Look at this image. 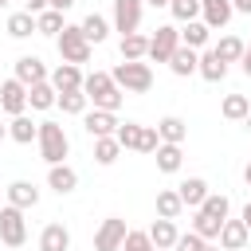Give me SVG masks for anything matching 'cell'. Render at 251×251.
I'll return each mask as SVG.
<instances>
[{
  "label": "cell",
  "instance_id": "cell-24",
  "mask_svg": "<svg viewBox=\"0 0 251 251\" xmlns=\"http://www.w3.org/2000/svg\"><path fill=\"white\" fill-rule=\"evenodd\" d=\"M35 133H39V122H31L27 114H20V118H12V122H8V137H12L16 145H31V141H35Z\"/></svg>",
  "mask_w": 251,
  "mask_h": 251
},
{
  "label": "cell",
  "instance_id": "cell-28",
  "mask_svg": "<svg viewBox=\"0 0 251 251\" xmlns=\"http://www.w3.org/2000/svg\"><path fill=\"white\" fill-rule=\"evenodd\" d=\"M55 98H59V94H55L51 82H35V86H27V106H31V110H51Z\"/></svg>",
  "mask_w": 251,
  "mask_h": 251
},
{
  "label": "cell",
  "instance_id": "cell-42",
  "mask_svg": "<svg viewBox=\"0 0 251 251\" xmlns=\"http://www.w3.org/2000/svg\"><path fill=\"white\" fill-rule=\"evenodd\" d=\"M157 145H161L157 126H145V129H141V145H137V153H157Z\"/></svg>",
  "mask_w": 251,
  "mask_h": 251
},
{
  "label": "cell",
  "instance_id": "cell-32",
  "mask_svg": "<svg viewBox=\"0 0 251 251\" xmlns=\"http://www.w3.org/2000/svg\"><path fill=\"white\" fill-rule=\"evenodd\" d=\"M212 51H216L224 63H239V59H243V51H247V43H243L239 35H224V39H220Z\"/></svg>",
  "mask_w": 251,
  "mask_h": 251
},
{
  "label": "cell",
  "instance_id": "cell-8",
  "mask_svg": "<svg viewBox=\"0 0 251 251\" xmlns=\"http://www.w3.org/2000/svg\"><path fill=\"white\" fill-rule=\"evenodd\" d=\"M126 220L122 216H110V220H102L98 224V231H94V251H122V239H126Z\"/></svg>",
  "mask_w": 251,
  "mask_h": 251
},
{
  "label": "cell",
  "instance_id": "cell-3",
  "mask_svg": "<svg viewBox=\"0 0 251 251\" xmlns=\"http://www.w3.org/2000/svg\"><path fill=\"white\" fill-rule=\"evenodd\" d=\"M35 141H39V157H43L47 165H67L71 137H67V129H63L59 122H39V133H35Z\"/></svg>",
  "mask_w": 251,
  "mask_h": 251
},
{
  "label": "cell",
  "instance_id": "cell-27",
  "mask_svg": "<svg viewBox=\"0 0 251 251\" xmlns=\"http://www.w3.org/2000/svg\"><path fill=\"white\" fill-rule=\"evenodd\" d=\"M145 55H149V35H141V31L122 35V59H126V63H137V59H145Z\"/></svg>",
  "mask_w": 251,
  "mask_h": 251
},
{
  "label": "cell",
  "instance_id": "cell-54",
  "mask_svg": "<svg viewBox=\"0 0 251 251\" xmlns=\"http://www.w3.org/2000/svg\"><path fill=\"white\" fill-rule=\"evenodd\" d=\"M247 51H251V43H247Z\"/></svg>",
  "mask_w": 251,
  "mask_h": 251
},
{
  "label": "cell",
  "instance_id": "cell-39",
  "mask_svg": "<svg viewBox=\"0 0 251 251\" xmlns=\"http://www.w3.org/2000/svg\"><path fill=\"white\" fill-rule=\"evenodd\" d=\"M192 231L208 243V239H220V220H212V216H204V212H196L192 216Z\"/></svg>",
  "mask_w": 251,
  "mask_h": 251
},
{
  "label": "cell",
  "instance_id": "cell-10",
  "mask_svg": "<svg viewBox=\"0 0 251 251\" xmlns=\"http://www.w3.org/2000/svg\"><path fill=\"white\" fill-rule=\"evenodd\" d=\"M12 78H20L24 86L47 82V63H43L39 55H20V59H16V75H12Z\"/></svg>",
  "mask_w": 251,
  "mask_h": 251
},
{
  "label": "cell",
  "instance_id": "cell-21",
  "mask_svg": "<svg viewBox=\"0 0 251 251\" xmlns=\"http://www.w3.org/2000/svg\"><path fill=\"white\" fill-rule=\"evenodd\" d=\"M39 251H71V231L63 224H47L39 231Z\"/></svg>",
  "mask_w": 251,
  "mask_h": 251
},
{
  "label": "cell",
  "instance_id": "cell-29",
  "mask_svg": "<svg viewBox=\"0 0 251 251\" xmlns=\"http://www.w3.org/2000/svg\"><path fill=\"white\" fill-rule=\"evenodd\" d=\"M220 114H224L227 122H243V118L251 114V102H247V94H227V98L220 102Z\"/></svg>",
  "mask_w": 251,
  "mask_h": 251
},
{
  "label": "cell",
  "instance_id": "cell-17",
  "mask_svg": "<svg viewBox=\"0 0 251 251\" xmlns=\"http://www.w3.org/2000/svg\"><path fill=\"white\" fill-rule=\"evenodd\" d=\"M208 192H212V188H208V180H204V176H188V180H180V184H176V196H180V204H184V208H200Z\"/></svg>",
  "mask_w": 251,
  "mask_h": 251
},
{
  "label": "cell",
  "instance_id": "cell-4",
  "mask_svg": "<svg viewBox=\"0 0 251 251\" xmlns=\"http://www.w3.org/2000/svg\"><path fill=\"white\" fill-rule=\"evenodd\" d=\"M55 43H59V55H63V63H86L90 59V43H86V35H82V27L78 24H67L59 35H55Z\"/></svg>",
  "mask_w": 251,
  "mask_h": 251
},
{
  "label": "cell",
  "instance_id": "cell-26",
  "mask_svg": "<svg viewBox=\"0 0 251 251\" xmlns=\"http://www.w3.org/2000/svg\"><path fill=\"white\" fill-rule=\"evenodd\" d=\"M153 161H157L161 173H180V165H184V149H180V145H157Z\"/></svg>",
  "mask_w": 251,
  "mask_h": 251
},
{
  "label": "cell",
  "instance_id": "cell-49",
  "mask_svg": "<svg viewBox=\"0 0 251 251\" xmlns=\"http://www.w3.org/2000/svg\"><path fill=\"white\" fill-rule=\"evenodd\" d=\"M243 180H247V184H251V161H247V169H243Z\"/></svg>",
  "mask_w": 251,
  "mask_h": 251
},
{
  "label": "cell",
  "instance_id": "cell-13",
  "mask_svg": "<svg viewBox=\"0 0 251 251\" xmlns=\"http://www.w3.org/2000/svg\"><path fill=\"white\" fill-rule=\"evenodd\" d=\"M231 0H200V20L216 31V27H227L231 24Z\"/></svg>",
  "mask_w": 251,
  "mask_h": 251
},
{
  "label": "cell",
  "instance_id": "cell-15",
  "mask_svg": "<svg viewBox=\"0 0 251 251\" xmlns=\"http://www.w3.org/2000/svg\"><path fill=\"white\" fill-rule=\"evenodd\" d=\"M82 122H86V133H90V137H114V133H118V114L90 110V114H82Z\"/></svg>",
  "mask_w": 251,
  "mask_h": 251
},
{
  "label": "cell",
  "instance_id": "cell-46",
  "mask_svg": "<svg viewBox=\"0 0 251 251\" xmlns=\"http://www.w3.org/2000/svg\"><path fill=\"white\" fill-rule=\"evenodd\" d=\"M239 71L251 78V51H243V59H239Z\"/></svg>",
  "mask_w": 251,
  "mask_h": 251
},
{
  "label": "cell",
  "instance_id": "cell-36",
  "mask_svg": "<svg viewBox=\"0 0 251 251\" xmlns=\"http://www.w3.org/2000/svg\"><path fill=\"white\" fill-rule=\"evenodd\" d=\"M169 12L176 24H192L200 20V0H169Z\"/></svg>",
  "mask_w": 251,
  "mask_h": 251
},
{
  "label": "cell",
  "instance_id": "cell-44",
  "mask_svg": "<svg viewBox=\"0 0 251 251\" xmlns=\"http://www.w3.org/2000/svg\"><path fill=\"white\" fill-rule=\"evenodd\" d=\"M47 8H55V12H67V8H75V0H47Z\"/></svg>",
  "mask_w": 251,
  "mask_h": 251
},
{
  "label": "cell",
  "instance_id": "cell-35",
  "mask_svg": "<svg viewBox=\"0 0 251 251\" xmlns=\"http://www.w3.org/2000/svg\"><path fill=\"white\" fill-rule=\"evenodd\" d=\"M67 24H63V12H55V8H47V12H39L35 16V31L39 35H59Z\"/></svg>",
  "mask_w": 251,
  "mask_h": 251
},
{
  "label": "cell",
  "instance_id": "cell-40",
  "mask_svg": "<svg viewBox=\"0 0 251 251\" xmlns=\"http://www.w3.org/2000/svg\"><path fill=\"white\" fill-rule=\"evenodd\" d=\"M122 251H157V247L149 243V235H145V231H126Z\"/></svg>",
  "mask_w": 251,
  "mask_h": 251
},
{
  "label": "cell",
  "instance_id": "cell-7",
  "mask_svg": "<svg viewBox=\"0 0 251 251\" xmlns=\"http://www.w3.org/2000/svg\"><path fill=\"white\" fill-rule=\"evenodd\" d=\"M141 12H145V0H114V20L110 27L122 31V35H133L141 27Z\"/></svg>",
  "mask_w": 251,
  "mask_h": 251
},
{
  "label": "cell",
  "instance_id": "cell-33",
  "mask_svg": "<svg viewBox=\"0 0 251 251\" xmlns=\"http://www.w3.org/2000/svg\"><path fill=\"white\" fill-rule=\"evenodd\" d=\"M31 31H35V16L31 12H12L8 16V35L12 39H27Z\"/></svg>",
  "mask_w": 251,
  "mask_h": 251
},
{
  "label": "cell",
  "instance_id": "cell-37",
  "mask_svg": "<svg viewBox=\"0 0 251 251\" xmlns=\"http://www.w3.org/2000/svg\"><path fill=\"white\" fill-rule=\"evenodd\" d=\"M55 106H59L63 114H86V106H90V102H86V94H82V90H67V94H59V98H55Z\"/></svg>",
  "mask_w": 251,
  "mask_h": 251
},
{
  "label": "cell",
  "instance_id": "cell-16",
  "mask_svg": "<svg viewBox=\"0 0 251 251\" xmlns=\"http://www.w3.org/2000/svg\"><path fill=\"white\" fill-rule=\"evenodd\" d=\"M47 188H55L59 196H71V192L78 188V173H75L71 165H51V169H47Z\"/></svg>",
  "mask_w": 251,
  "mask_h": 251
},
{
  "label": "cell",
  "instance_id": "cell-52",
  "mask_svg": "<svg viewBox=\"0 0 251 251\" xmlns=\"http://www.w3.org/2000/svg\"><path fill=\"white\" fill-rule=\"evenodd\" d=\"M204 251H224V247H212V243H208V247H204Z\"/></svg>",
  "mask_w": 251,
  "mask_h": 251
},
{
  "label": "cell",
  "instance_id": "cell-6",
  "mask_svg": "<svg viewBox=\"0 0 251 251\" xmlns=\"http://www.w3.org/2000/svg\"><path fill=\"white\" fill-rule=\"evenodd\" d=\"M176 47H180V27L161 24V27L149 35V55H145V59H153V63H169Z\"/></svg>",
  "mask_w": 251,
  "mask_h": 251
},
{
  "label": "cell",
  "instance_id": "cell-14",
  "mask_svg": "<svg viewBox=\"0 0 251 251\" xmlns=\"http://www.w3.org/2000/svg\"><path fill=\"white\" fill-rule=\"evenodd\" d=\"M157 137H161V145H184V137H188V122L176 118V114H165V118L157 122Z\"/></svg>",
  "mask_w": 251,
  "mask_h": 251
},
{
  "label": "cell",
  "instance_id": "cell-9",
  "mask_svg": "<svg viewBox=\"0 0 251 251\" xmlns=\"http://www.w3.org/2000/svg\"><path fill=\"white\" fill-rule=\"evenodd\" d=\"M0 110L12 114V118H20V114L27 110V86H24L20 78H4V82H0Z\"/></svg>",
  "mask_w": 251,
  "mask_h": 251
},
{
  "label": "cell",
  "instance_id": "cell-11",
  "mask_svg": "<svg viewBox=\"0 0 251 251\" xmlns=\"http://www.w3.org/2000/svg\"><path fill=\"white\" fill-rule=\"evenodd\" d=\"M82 78H86V75H82L75 63H59V67L47 75V82L55 86V94H67V90H82Z\"/></svg>",
  "mask_w": 251,
  "mask_h": 251
},
{
  "label": "cell",
  "instance_id": "cell-1",
  "mask_svg": "<svg viewBox=\"0 0 251 251\" xmlns=\"http://www.w3.org/2000/svg\"><path fill=\"white\" fill-rule=\"evenodd\" d=\"M82 94H86V102H94V110H106V114H118L126 102V94L114 86L110 71H90L82 78Z\"/></svg>",
  "mask_w": 251,
  "mask_h": 251
},
{
  "label": "cell",
  "instance_id": "cell-47",
  "mask_svg": "<svg viewBox=\"0 0 251 251\" xmlns=\"http://www.w3.org/2000/svg\"><path fill=\"white\" fill-rule=\"evenodd\" d=\"M239 220H243V227H247V235H251V200L243 204V216H239Z\"/></svg>",
  "mask_w": 251,
  "mask_h": 251
},
{
  "label": "cell",
  "instance_id": "cell-48",
  "mask_svg": "<svg viewBox=\"0 0 251 251\" xmlns=\"http://www.w3.org/2000/svg\"><path fill=\"white\" fill-rule=\"evenodd\" d=\"M145 4H153V8H169V0H145Z\"/></svg>",
  "mask_w": 251,
  "mask_h": 251
},
{
  "label": "cell",
  "instance_id": "cell-31",
  "mask_svg": "<svg viewBox=\"0 0 251 251\" xmlns=\"http://www.w3.org/2000/svg\"><path fill=\"white\" fill-rule=\"evenodd\" d=\"M196 212H204V216H212V220H220V224H224V220H227V212H231V200H227L224 192H208V196H204V204H200Z\"/></svg>",
  "mask_w": 251,
  "mask_h": 251
},
{
  "label": "cell",
  "instance_id": "cell-19",
  "mask_svg": "<svg viewBox=\"0 0 251 251\" xmlns=\"http://www.w3.org/2000/svg\"><path fill=\"white\" fill-rule=\"evenodd\" d=\"M196 75H200L204 82H224V78H227V63L208 47V51L200 55V63H196Z\"/></svg>",
  "mask_w": 251,
  "mask_h": 251
},
{
  "label": "cell",
  "instance_id": "cell-34",
  "mask_svg": "<svg viewBox=\"0 0 251 251\" xmlns=\"http://www.w3.org/2000/svg\"><path fill=\"white\" fill-rule=\"evenodd\" d=\"M141 122H118V133H114V141L122 145V149H137L141 145Z\"/></svg>",
  "mask_w": 251,
  "mask_h": 251
},
{
  "label": "cell",
  "instance_id": "cell-41",
  "mask_svg": "<svg viewBox=\"0 0 251 251\" xmlns=\"http://www.w3.org/2000/svg\"><path fill=\"white\" fill-rule=\"evenodd\" d=\"M208 243L196 235V231H188V235H176V243H173V251H204Z\"/></svg>",
  "mask_w": 251,
  "mask_h": 251
},
{
  "label": "cell",
  "instance_id": "cell-2",
  "mask_svg": "<svg viewBox=\"0 0 251 251\" xmlns=\"http://www.w3.org/2000/svg\"><path fill=\"white\" fill-rule=\"evenodd\" d=\"M110 78H114V86L122 90V94H145L149 86H153V67L145 63V59H137V63H118L114 71H110Z\"/></svg>",
  "mask_w": 251,
  "mask_h": 251
},
{
  "label": "cell",
  "instance_id": "cell-18",
  "mask_svg": "<svg viewBox=\"0 0 251 251\" xmlns=\"http://www.w3.org/2000/svg\"><path fill=\"white\" fill-rule=\"evenodd\" d=\"M247 227H243V220H224L220 224V247L224 251H243L247 247Z\"/></svg>",
  "mask_w": 251,
  "mask_h": 251
},
{
  "label": "cell",
  "instance_id": "cell-55",
  "mask_svg": "<svg viewBox=\"0 0 251 251\" xmlns=\"http://www.w3.org/2000/svg\"><path fill=\"white\" fill-rule=\"evenodd\" d=\"M0 208H4V204H0Z\"/></svg>",
  "mask_w": 251,
  "mask_h": 251
},
{
  "label": "cell",
  "instance_id": "cell-51",
  "mask_svg": "<svg viewBox=\"0 0 251 251\" xmlns=\"http://www.w3.org/2000/svg\"><path fill=\"white\" fill-rule=\"evenodd\" d=\"M243 126H247V133H251V114H247V118H243Z\"/></svg>",
  "mask_w": 251,
  "mask_h": 251
},
{
  "label": "cell",
  "instance_id": "cell-43",
  "mask_svg": "<svg viewBox=\"0 0 251 251\" xmlns=\"http://www.w3.org/2000/svg\"><path fill=\"white\" fill-rule=\"evenodd\" d=\"M24 12H31V16L47 12V0H24Z\"/></svg>",
  "mask_w": 251,
  "mask_h": 251
},
{
  "label": "cell",
  "instance_id": "cell-5",
  "mask_svg": "<svg viewBox=\"0 0 251 251\" xmlns=\"http://www.w3.org/2000/svg\"><path fill=\"white\" fill-rule=\"evenodd\" d=\"M0 243H4V247H24V243H27V220H24V212L12 208V204L0 208Z\"/></svg>",
  "mask_w": 251,
  "mask_h": 251
},
{
  "label": "cell",
  "instance_id": "cell-50",
  "mask_svg": "<svg viewBox=\"0 0 251 251\" xmlns=\"http://www.w3.org/2000/svg\"><path fill=\"white\" fill-rule=\"evenodd\" d=\"M4 137H8V126H4V122H0V141H4Z\"/></svg>",
  "mask_w": 251,
  "mask_h": 251
},
{
  "label": "cell",
  "instance_id": "cell-53",
  "mask_svg": "<svg viewBox=\"0 0 251 251\" xmlns=\"http://www.w3.org/2000/svg\"><path fill=\"white\" fill-rule=\"evenodd\" d=\"M4 4H12V0H0V8H4Z\"/></svg>",
  "mask_w": 251,
  "mask_h": 251
},
{
  "label": "cell",
  "instance_id": "cell-25",
  "mask_svg": "<svg viewBox=\"0 0 251 251\" xmlns=\"http://www.w3.org/2000/svg\"><path fill=\"white\" fill-rule=\"evenodd\" d=\"M78 27H82V35H86V43H90V47H94V43H106V35H110V20H106V16H98V12H90Z\"/></svg>",
  "mask_w": 251,
  "mask_h": 251
},
{
  "label": "cell",
  "instance_id": "cell-22",
  "mask_svg": "<svg viewBox=\"0 0 251 251\" xmlns=\"http://www.w3.org/2000/svg\"><path fill=\"white\" fill-rule=\"evenodd\" d=\"M208 35H212V27H208L204 20L180 24V47H192V51H200V47H208Z\"/></svg>",
  "mask_w": 251,
  "mask_h": 251
},
{
  "label": "cell",
  "instance_id": "cell-30",
  "mask_svg": "<svg viewBox=\"0 0 251 251\" xmlns=\"http://www.w3.org/2000/svg\"><path fill=\"white\" fill-rule=\"evenodd\" d=\"M180 212H184V204H180L176 188H161V192H157V216H161V220H176Z\"/></svg>",
  "mask_w": 251,
  "mask_h": 251
},
{
  "label": "cell",
  "instance_id": "cell-20",
  "mask_svg": "<svg viewBox=\"0 0 251 251\" xmlns=\"http://www.w3.org/2000/svg\"><path fill=\"white\" fill-rule=\"evenodd\" d=\"M145 235H149V243H153L157 251H169V247L176 243V235H180V231H176V224H173V220H161V216H157V220L149 224V231H145Z\"/></svg>",
  "mask_w": 251,
  "mask_h": 251
},
{
  "label": "cell",
  "instance_id": "cell-45",
  "mask_svg": "<svg viewBox=\"0 0 251 251\" xmlns=\"http://www.w3.org/2000/svg\"><path fill=\"white\" fill-rule=\"evenodd\" d=\"M231 12H243V16H251V0H231Z\"/></svg>",
  "mask_w": 251,
  "mask_h": 251
},
{
  "label": "cell",
  "instance_id": "cell-23",
  "mask_svg": "<svg viewBox=\"0 0 251 251\" xmlns=\"http://www.w3.org/2000/svg\"><path fill=\"white\" fill-rule=\"evenodd\" d=\"M196 63H200V51H192V47H176L173 59H169V71L180 75V78H188V75H196Z\"/></svg>",
  "mask_w": 251,
  "mask_h": 251
},
{
  "label": "cell",
  "instance_id": "cell-38",
  "mask_svg": "<svg viewBox=\"0 0 251 251\" xmlns=\"http://www.w3.org/2000/svg\"><path fill=\"white\" fill-rule=\"evenodd\" d=\"M118 153H122V145H118L114 137H94V161H98V165H114Z\"/></svg>",
  "mask_w": 251,
  "mask_h": 251
},
{
  "label": "cell",
  "instance_id": "cell-12",
  "mask_svg": "<svg viewBox=\"0 0 251 251\" xmlns=\"http://www.w3.org/2000/svg\"><path fill=\"white\" fill-rule=\"evenodd\" d=\"M4 200H8L12 208L27 212V208H35V204H39V188H35L31 180H12V184L4 188Z\"/></svg>",
  "mask_w": 251,
  "mask_h": 251
}]
</instances>
